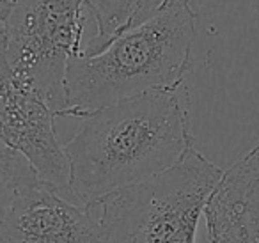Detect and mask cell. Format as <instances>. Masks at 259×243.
Masks as SVG:
<instances>
[{
    "mask_svg": "<svg viewBox=\"0 0 259 243\" xmlns=\"http://www.w3.org/2000/svg\"><path fill=\"white\" fill-rule=\"evenodd\" d=\"M66 144L71 200L96 208L105 197L162 174L194 147L178 91H156L82 117Z\"/></svg>",
    "mask_w": 259,
    "mask_h": 243,
    "instance_id": "1",
    "label": "cell"
},
{
    "mask_svg": "<svg viewBox=\"0 0 259 243\" xmlns=\"http://www.w3.org/2000/svg\"><path fill=\"white\" fill-rule=\"evenodd\" d=\"M192 0H169L151 20L115 37L94 55L69 62L61 117H85L119 101L180 91L195 36Z\"/></svg>",
    "mask_w": 259,
    "mask_h": 243,
    "instance_id": "2",
    "label": "cell"
},
{
    "mask_svg": "<svg viewBox=\"0 0 259 243\" xmlns=\"http://www.w3.org/2000/svg\"><path fill=\"white\" fill-rule=\"evenodd\" d=\"M224 172L192 147L162 174L105 197L96 208L107 243H195Z\"/></svg>",
    "mask_w": 259,
    "mask_h": 243,
    "instance_id": "3",
    "label": "cell"
},
{
    "mask_svg": "<svg viewBox=\"0 0 259 243\" xmlns=\"http://www.w3.org/2000/svg\"><path fill=\"white\" fill-rule=\"evenodd\" d=\"M83 0H0L2 69L29 82L57 117L69 62L85 47Z\"/></svg>",
    "mask_w": 259,
    "mask_h": 243,
    "instance_id": "4",
    "label": "cell"
},
{
    "mask_svg": "<svg viewBox=\"0 0 259 243\" xmlns=\"http://www.w3.org/2000/svg\"><path fill=\"white\" fill-rule=\"evenodd\" d=\"M0 243H107L100 217L45 185L16 151L0 153Z\"/></svg>",
    "mask_w": 259,
    "mask_h": 243,
    "instance_id": "5",
    "label": "cell"
},
{
    "mask_svg": "<svg viewBox=\"0 0 259 243\" xmlns=\"http://www.w3.org/2000/svg\"><path fill=\"white\" fill-rule=\"evenodd\" d=\"M57 114L25 80L2 69L0 140L2 147L20 153L37 178L62 195H71V165L55 132ZM71 199V197H69Z\"/></svg>",
    "mask_w": 259,
    "mask_h": 243,
    "instance_id": "6",
    "label": "cell"
},
{
    "mask_svg": "<svg viewBox=\"0 0 259 243\" xmlns=\"http://www.w3.org/2000/svg\"><path fill=\"white\" fill-rule=\"evenodd\" d=\"M204 218L209 243H259V142L224 172Z\"/></svg>",
    "mask_w": 259,
    "mask_h": 243,
    "instance_id": "7",
    "label": "cell"
},
{
    "mask_svg": "<svg viewBox=\"0 0 259 243\" xmlns=\"http://www.w3.org/2000/svg\"><path fill=\"white\" fill-rule=\"evenodd\" d=\"M169 0H83L96 32L85 41L80 55H94L115 37L151 20Z\"/></svg>",
    "mask_w": 259,
    "mask_h": 243,
    "instance_id": "8",
    "label": "cell"
}]
</instances>
